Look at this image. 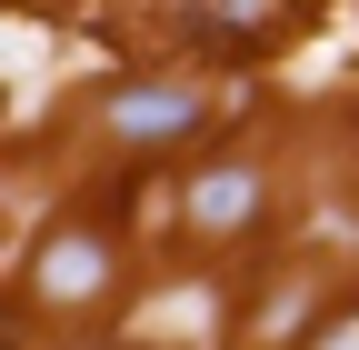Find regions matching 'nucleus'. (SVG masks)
<instances>
[{"instance_id": "f257e3e1", "label": "nucleus", "mask_w": 359, "mask_h": 350, "mask_svg": "<svg viewBox=\"0 0 359 350\" xmlns=\"http://www.w3.org/2000/svg\"><path fill=\"white\" fill-rule=\"evenodd\" d=\"M30 290L50 300V311H80V300L110 290V231H50L30 260Z\"/></svg>"}, {"instance_id": "f03ea898", "label": "nucleus", "mask_w": 359, "mask_h": 350, "mask_svg": "<svg viewBox=\"0 0 359 350\" xmlns=\"http://www.w3.org/2000/svg\"><path fill=\"white\" fill-rule=\"evenodd\" d=\"M110 120H120V141H190V130L210 120V101L200 91H180V80H130V91L110 101Z\"/></svg>"}, {"instance_id": "7ed1b4c3", "label": "nucleus", "mask_w": 359, "mask_h": 350, "mask_svg": "<svg viewBox=\"0 0 359 350\" xmlns=\"http://www.w3.org/2000/svg\"><path fill=\"white\" fill-rule=\"evenodd\" d=\"M259 221V170H200L190 181V231H250Z\"/></svg>"}]
</instances>
